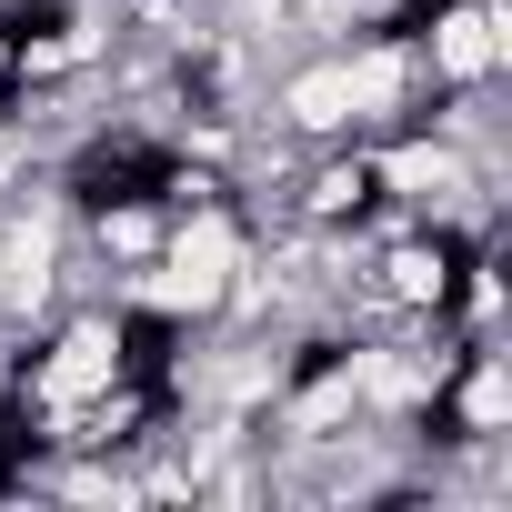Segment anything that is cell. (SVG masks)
Returning a JSON list of instances; mask_svg holds the SVG:
<instances>
[{"instance_id":"1","label":"cell","mask_w":512,"mask_h":512,"mask_svg":"<svg viewBox=\"0 0 512 512\" xmlns=\"http://www.w3.org/2000/svg\"><path fill=\"white\" fill-rule=\"evenodd\" d=\"M412 71L422 101H482L512 81V0H442L412 31Z\"/></svg>"}]
</instances>
